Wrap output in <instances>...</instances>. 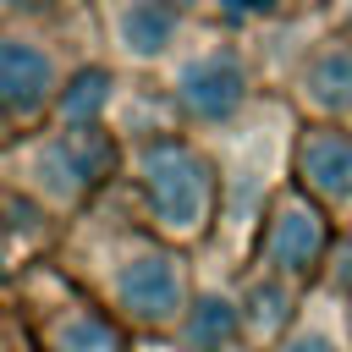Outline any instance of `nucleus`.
Returning <instances> with one entry per match:
<instances>
[{"label":"nucleus","mask_w":352,"mask_h":352,"mask_svg":"<svg viewBox=\"0 0 352 352\" xmlns=\"http://www.w3.org/2000/svg\"><path fill=\"white\" fill-rule=\"evenodd\" d=\"M50 258L138 341H170L204 280L198 253L154 236L126 204L116 209L110 192L88 214L60 226V236L50 242Z\"/></svg>","instance_id":"obj_1"},{"label":"nucleus","mask_w":352,"mask_h":352,"mask_svg":"<svg viewBox=\"0 0 352 352\" xmlns=\"http://www.w3.org/2000/svg\"><path fill=\"white\" fill-rule=\"evenodd\" d=\"M126 209L165 242L204 253L220 231V204H226V176L220 154L204 148L192 132H148L126 148L121 182Z\"/></svg>","instance_id":"obj_2"},{"label":"nucleus","mask_w":352,"mask_h":352,"mask_svg":"<svg viewBox=\"0 0 352 352\" xmlns=\"http://www.w3.org/2000/svg\"><path fill=\"white\" fill-rule=\"evenodd\" d=\"M126 148L110 126H38L11 143V176L6 187L44 220H77L88 214L116 182H121Z\"/></svg>","instance_id":"obj_3"},{"label":"nucleus","mask_w":352,"mask_h":352,"mask_svg":"<svg viewBox=\"0 0 352 352\" xmlns=\"http://www.w3.org/2000/svg\"><path fill=\"white\" fill-rule=\"evenodd\" d=\"M0 297L38 352H138V336L116 314H104L50 253L11 264Z\"/></svg>","instance_id":"obj_4"},{"label":"nucleus","mask_w":352,"mask_h":352,"mask_svg":"<svg viewBox=\"0 0 352 352\" xmlns=\"http://www.w3.org/2000/svg\"><path fill=\"white\" fill-rule=\"evenodd\" d=\"M165 99L192 138L198 132H231L253 104V66L231 38L182 50L170 77H165Z\"/></svg>","instance_id":"obj_5"},{"label":"nucleus","mask_w":352,"mask_h":352,"mask_svg":"<svg viewBox=\"0 0 352 352\" xmlns=\"http://www.w3.org/2000/svg\"><path fill=\"white\" fill-rule=\"evenodd\" d=\"M336 236H341V220L324 204H314L297 182H286L270 198L264 220H258V236H253L248 264L253 270H270V275H280V280H292L302 292H314L319 275H324V264H330Z\"/></svg>","instance_id":"obj_6"},{"label":"nucleus","mask_w":352,"mask_h":352,"mask_svg":"<svg viewBox=\"0 0 352 352\" xmlns=\"http://www.w3.org/2000/svg\"><path fill=\"white\" fill-rule=\"evenodd\" d=\"M286 182H297L314 204H324L341 226H352V126L346 121H297Z\"/></svg>","instance_id":"obj_7"},{"label":"nucleus","mask_w":352,"mask_h":352,"mask_svg":"<svg viewBox=\"0 0 352 352\" xmlns=\"http://www.w3.org/2000/svg\"><path fill=\"white\" fill-rule=\"evenodd\" d=\"M72 72H60L55 50L28 33H0V110L16 121V132H38L55 121L60 88Z\"/></svg>","instance_id":"obj_8"},{"label":"nucleus","mask_w":352,"mask_h":352,"mask_svg":"<svg viewBox=\"0 0 352 352\" xmlns=\"http://www.w3.org/2000/svg\"><path fill=\"white\" fill-rule=\"evenodd\" d=\"M231 297H236V319H242L248 352H275V341L292 330V319H297V308H302L308 292L292 286V280H280V275H270V270L242 264L231 275Z\"/></svg>","instance_id":"obj_9"},{"label":"nucleus","mask_w":352,"mask_h":352,"mask_svg":"<svg viewBox=\"0 0 352 352\" xmlns=\"http://www.w3.org/2000/svg\"><path fill=\"white\" fill-rule=\"evenodd\" d=\"M187 11L176 0H116L110 6V44L132 66H160L176 55Z\"/></svg>","instance_id":"obj_10"},{"label":"nucleus","mask_w":352,"mask_h":352,"mask_svg":"<svg viewBox=\"0 0 352 352\" xmlns=\"http://www.w3.org/2000/svg\"><path fill=\"white\" fill-rule=\"evenodd\" d=\"M297 99L308 121H352V38L346 33L308 50L297 72Z\"/></svg>","instance_id":"obj_11"},{"label":"nucleus","mask_w":352,"mask_h":352,"mask_svg":"<svg viewBox=\"0 0 352 352\" xmlns=\"http://www.w3.org/2000/svg\"><path fill=\"white\" fill-rule=\"evenodd\" d=\"M182 352H248L242 341V319H236V297H231V275L220 280H198V297L182 319V330L170 336Z\"/></svg>","instance_id":"obj_12"},{"label":"nucleus","mask_w":352,"mask_h":352,"mask_svg":"<svg viewBox=\"0 0 352 352\" xmlns=\"http://www.w3.org/2000/svg\"><path fill=\"white\" fill-rule=\"evenodd\" d=\"M275 352H352V302L314 286L292 319V330L275 341Z\"/></svg>","instance_id":"obj_13"},{"label":"nucleus","mask_w":352,"mask_h":352,"mask_svg":"<svg viewBox=\"0 0 352 352\" xmlns=\"http://www.w3.org/2000/svg\"><path fill=\"white\" fill-rule=\"evenodd\" d=\"M116 99V77L110 66H77L60 88V104H55V121L60 126H104V110Z\"/></svg>","instance_id":"obj_14"},{"label":"nucleus","mask_w":352,"mask_h":352,"mask_svg":"<svg viewBox=\"0 0 352 352\" xmlns=\"http://www.w3.org/2000/svg\"><path fill=\"white\" fill-rule=\"evenodd\" d=\"M319 286L352 302V226H341V236H336V248H330V264H324Z\"/></svg>","instance_id":"obj_15"},{"label":"nucleus","mask_w":352,"mask_h":352,"mask_svg":"<svg viewBox=\"0 0 352 352\" xmlns=\"http://www.w3.org/2000/svg\"><path fill=\"white\" fill-rule=\"evenodd\" d=\"M214 11H220L226 28H242V22H264V16H275L280 0H214Z\"/></svg>","instance_id":"obj_16"},{"label":"nucleus","mask_w":352,"mask_h":352,"mask_svg":"<svg viewBox=\"0 0 352 352\" xmlns=\"http://www.w3.org/2000/svg\"><path fill=\"white\" fill-rule=\"evenodd\" d=\"M72 0H0V16L6 22H44L55 11H66Z\"/></svg>","instance_id":"obj_17"},{"label":"nucleus","mask_w":352,"mask_h":352,"mask_svg":"<svg viewBox=\"0 0 352 352\" xmlns=\"http://www.w3.org/2000/svg\"><path fill=\"white\" fill-rule=\"evenodd\" d=\"M0 352H38V346L28 341V330H22V319L6 308V297H0Z\"/></svg>","instance_id":"obj_18"},{"label":"nucleus","mask_w":352,"mask_h":352,"mask_svg":"<svg viewBox=\"0 0 352 352\" xmlns=\"http://www.w3.org/2000/svg\"><path fill=\"white\" fill-rule=\"evenodd\" d=\"M11 143H16V121L0 110V148H11Z\"/></svg>","instance_id":"obj_19"},{"label":"nucleus","mask_w":352,"mask_h":352,"mask_svg":"<svg viewBox=\"0 0 352 352\" xmlns=\"http://www.w3.org/2000/svg\"><path fill=\"white\" fill-rule=\"evenodd\" d=\"M341 33H346V38H352V11H346V16H341Z\"/></svg>","instance_id":"obj_20"},{"label":"nucleus","mask_w":352,"mask_h":352,"mask_svg":"<svg viewBox=\"0 0 352 352\" xmlns=\"http://www.w3.org/2000/svg\"><path fill=\"white\" fill-rule=\"evenodd\" d=\"M176 6H182V11H187V6H198V0H176Z\"/></svg>","instance_id":"obj_21"},{"label":"nucleus","mask_w":352,"mask_h":352,"mask_svg":"<svg viewBox=\"0 0 352 352\" xmlns=\"http://www.w3.org/2000/svg\"><path fill=\"white\" fill-rule=\"evenodd\" d=\"M346 126H352V121H346Z\"/></svg>","instance_id":"obj_22"}]
</instances>
